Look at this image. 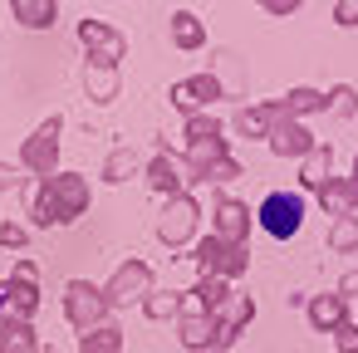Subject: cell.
Listing matches in <instances>:
<instances>
[{
	"instance_id": "obj_1",
	"label": "cell",
	"mask_w": 358,
	"mask_h": 353,
	"mask_svg": "<svg viewBox=\"0 0 358 353\" xmlns=\"http://www.w3.org/2000/svg\"><path fill=\"white\" fill-rule=\"evenodd\" d=\"M89 206H94V187L84 172H55L25 187V216L35 226H74L79 216H89Z\"/></svg>"
},
{
	"instance_id": "obj_2",
	"label": "cell",
	"mask_w": 358,
	"mask_h": 353,
	"mask_svg": "<svg viewBox=\"0 0 358 353\" xmlns=\"http://www.w3.org/2000/svg\"><path fill=\"white\" fill-rule=\"evenodd\" d=\"M187 260L196 265V275H211V280H226V284H236V280L250 275V250L245 245H226L216 236H201Z\"/></svg>"
},
{
	"instance_id": "obj_3",
	"label": "cell",
	"mask_w": 358,
	"mask_h": 353,
	"mask_svg": "<svg viewBox=\"0 0 358 353\" xmlns=\"http://www.w3.org/2000/svg\"><path fill=\"white\" fill-rule=\"evenodd\" d=\"M196 226H201V201L192 196V192H182V196H167L162 201V211H157V240L167 245V250H187L192 240H196Z\"/></svg>"
},
{
	"instance_id": "obj_4",
	"label": "cell",
	"mask_w": 358,
	"mask_h": 353,
	"mask_svg": "<svg viewBox=\"0 0 358 353\" xmlns=\"http://www.w3.org/2000/svg\"><path fill=\"white\" fill-rule=\"evenodd\" d=\"M59 133H64V118L55 113V118H45V123L20 143V167H25L35 182H45V177L59 172Z\"/></svg>"
},
{
	"instance_id": "obj_5",
	"label": "cell",
	"mask_w": 358,
	"mask_h": 353,
	"mask_svg": "<svg viewBox=\"0 0 358 353\" xmlns=\"http://www.w3.org/2000/svg\"><path fill=\"white\" fill-rule=\"evenodd\" d=\"M255 226H260L270 240L299 236V226H304V192H270V196L255 206Z\"/></svg>"
},
{
	"instance_id": "obj_6",
	"label": "cell",
	"mask_w": 358,
	"mask_h": 353,
	"mask_svg": "<svg viewBox=\"0 0 358 353\" xmlns=\"http://www.w3.org/2000/svg\"><path fill=\"white\" fill-rule=\"evenodd\" d=\"M99 289H103V304L108 309H133V304H143L152 294V265L148 260H123L108 275V284H99Z\"/></svg>"
},
{
	"instance_id": "obj_7",
	"label": "cell",
	"mask_w": 358,
	"mask_h": 353,
	"mask_svg": "<svg viewBox=\"0 0 358 353\" xmlns=\"http://www.w3.org/2000/svg\"><path fill=\"white\" fill-rule=\"evenodd\" d=\"M64 319L79 329V333H89V329H99V324H108V304H103V289L94 284V280H69L64 284Z\"/></svg>"
},
{
	"instance_id": "obj_8",
	"label": "cell",
	"mask_w": 358,
	"mask_h": 353,
	"mask_svg": "<svg viewBox=\"0 0 358 353\" xmlns=\"http://www.w3.org/2000/svg\"><path fill=\"white\" fill-rule=\"evenodd\" d=\"M79 45L89 50L94 64H113V69H118V64L128 59V40H123V30H113L108 20H94V15L79 20Z\"/></svg>"
},
{
	"instance_id": "obj_9",
	"label": "cell",
	"mask_w": 358,
	"mask_h": 353,
	"mask_svg": "<svg viewBox=\"0 0 358 353\" xmlns=\"http://www.w3.org/2000/svg\"><path fill=\"white\" fill-rule=\"evenodd\" d=\"M221 94H226V89H221V79H216V74L206 69V74H192V79H177L167 99H172V108H177L182 118H192V113H211V103H216Z\"/></svg>"
},
{
	"instance_id": "obj_10",
	"label": "cell",
	"mask_w": 358,
	"mask_h": 353,
	"mask_svg": "<svg viewBox=\"0 0 358 353\" xmlns=\"http://www.w3.org/2000/svg\"><path fill=\"white\" fill-rule=\"evenodd\" d=\"M143 182H148L157 196H182V192L192 187V172H187L182 152H172V147H157V152H152V162L143 167Z\"/></svg>"
},
{
	"instance_id": "obj_11",
	"label": "cell",
	"mask_w": 358,
	"mask_h": 353,
	"mask_svg": "<svg viewBox=\"0 0 358 353\" xmlns=\"http://www.w3.org/2000/svg\"><path fill=\"white\" fill-rule=\"evenodd\" d=\"M250 221H255V211H250L245 201H236V196H216V201H211V236H216V240L245 245V240H250Z\"/></svg>"
},
{
	"instance_id": "obj_12",
	"label": "cell",
	"mask_w": 358,
	"mask_h": 353,
	"mask_svg": "<svg viewBox=\"0 0 358 353\" xmlns=\"http://www.w3.org/2000/svg\"><path fill=\"white\" fill-rule=\"evenodd\" d=\"M250 319H255V299L231 289V299H226V304H221V314H216V348H211V353H226V348L250 329Z\"/></svg>"
},
{
	"instance_id": "obj_13",
	"label": "cell",
	"mask_w": 358,
	"mask_h": 353,
	"mask_svg": "<svg viewBox=\"0 0 358 353\" xmlns=\"http://www.w3.org/2000/svg\"><path fill=\"white\" fill-rule=\"evenodd\" d=\"M35 309H40V284L35 280H15L10 275L6 284H0V324H10V319L30 324Z\"/></svg>"
},
{
	"instance_id": "obj_14",
	"label": "cell",
	"mask_w": 358,
	"mask_h": 353,
	"mask_svg": "<svg viewBox=\"0 0 358 353\" xmlns=\"http://www.w3.org/2000/svg\"><path fill=\"white\" fill-rule=\"evenodd\" d=\"M275 123H285V108H280V99L241 103V108H236V118H231V128H236L241 138H270V128H275Z\"/></svg>"
},
{
	"instance_id": "obj_15",
	"label": "cell",
	"mask_w": 358,
	"mask_h": 353,
	"mask_svg": "<svg viewBox=\"0 0 358 353\" xmlns=\"http://www.w3.org/2000/svg\"><path fill=\"white\" fill-rule=\"evenodd\" d=\"M265 147L275 152V157H294V162H304L314 147H319V138L304 128V123H294V118H285V123H275L270 128V138H265Z\"/></svg>"
},
{
	"instance_id": "obj_16",
	"label": "cell",
	"mask_w": 358,
	"mask_h": 353,
	"mask_svg": "<svg viewBox=\"0 0 358 353\" xmlns=\"http://www.w3.org/2000/svg\"><path fill=\"white\" fill-rule=\"evenodd\" d=\"M304 319H309L314 333H334L338 324H348V304L334 289H324V294H309L304 299Z\"/></svg>"
},
{
	"instance_id": "obj_17",
	"label": "cell",
	"mask_w": 358,
	"mask_h": 353,
	"mask_svg": "<svg viewBox=\"0 0 358 353\" xmlns=\"http://www.w3.org/2000/svg\"><path fill=\"white\" fill-rule=\"evenodd\" d=\"M177 338L187 353H211L216 348V319L211 314H182L177 319Z\"/></svg>"
},
{
	"instance_id": "obj_18",
	"label": "cell",
	"mask_w": 358,
	"mask_h": 353,
	"mask_svg": "<svg viewBox=\"0 0 358 353\" xmlns=\"http://www.w3.org/2000/svg\"><path fill=\"white\" fill-rule=\"evenodd\" d=\"M314 196H319L324 216H334V221H338V216H353V211H358V187H353L348 177H329V182H324V187H319Z\"/></svg>"
},
{
	"instance_id": "obj_19",
	"label": "cell",
	"mask_w": 358,
	"mask_h": 353,
	"mask_svg": "<svg viewBox=\"0 0 358 353\" xmlns=\"http://www.w3.org/2000/svg\"><path fill=\"white\" fill-rule=\"evenodd\" d=\"M118 89H123V74L113 69V64H84V94L94 99V103H113L118 99Z\"/></svg>"
},
{
	"instance_id": "obj_20",
	"label": "cell",
	"mask_w": 358,
	"mask_h": 353,
	"mask_svg": "<svg viewBox=\"0 0 358 353\" xmlns=\"http://www.w3.org/2000/svg\"><path fill=\"white\" fill-rule=\"evenodd\" d=\"M280 108H285V118L304 123V118H314V113H329V99H324V89L299 84V89H289V94L280 99Z\"/></svg>"
},
{
	"instance_id": "obj_21",
	"label": "cell",
	"mask_w": 358,
	"mask_h": 353,
	"mask_svg": "<svg viewBox=\"0 0 358 353\" xmlns=\"http://www.w3.org/2000/svg\"><path fill=\"white\" fill-rule=\"evenodd\" d=\"M10 15L25 30H50L59 20V6H55V0H10Z\"/></svg>"
},
{
	"instance_id": "obj_22",
	"label": "cell",
	"mask_w": 358,
	"mask_h": 353,
	"mask_svg": "<svg viewBox=\"0 0 358 353\" xmlns=\"http://www.w3.org/2000/svg\"><path fill=\"white\" fill-rule=\"evenodd\" d=\"M329 177H334V147H329V143H319V147L299 162V187H304V192H319Z\"/></svg>"
},
{
	"instance_id": "obj_23",
	"label": "cell",
	"mask_w": 358,
	"mask_h": 353,
	"mask_svg": "<svg viewBox=\"0 0 358 353\" xmlns=\"http://www.w3.org/2000/svg\"><path fill=\"white\" fill-rule=\"evenodd\" d=\"M172 45L177 50H201L206 45V25H201V15L196 10H172Z\"/></svg>"
},
{
	"instance_id": "obj_24",
	"label": "cell",
	"mask_w": 358,
	"mask_h": 353,
	"mask_svg": "<svg viewBox=\"0 0 358 353\" xmlns=\"http://www.w3.org/2000/svg\"><path fill=\"white\" fill-rule=\"evenodd\" d=\"M138 172H143V162H138V152H133L128 143H123V147H113V152L103 157V182H108V187H123V182H133Z\"/></svg>"
},
{
	"instance_id": "obj_25",
	"label": "cell",
	"mask_w": 358,
	"mask_h": 353,
	"mask_svg": "<svg viewBox=\"0 0 358 353\" xmlns=\"http://www.w3.org/2000/svg\"><path fill=\"white\" fill-rule=\"evenodd\" d=\"M40 348H45V343H40L35 324H20V319L0 324V353H40Z\"/></svg>"
},
{
	"instance_id": "obj_26",
	"label": "cell",
	"mask_w": 358,
	"mask_h": 353,
	"mask_svg": "<svg viewBox=\"0 0 358 353\" xmlns=\"http://www.w3.org/2000/svg\"><path fill=\"white\" fill-rule=\"evenodd\" d=\"M143 314H148L152 324H177V319H182V294H177V289H152V294L143 299Z\"/></svg>"
},
{
	"instance_id": "obj_27",
	"label": "cell",
	"mask_w": 358,
	"mask_h": 353,
	"mask_svg": "<svg viewBox=\"0 0 358 353\" xmlns=\"http://www.w3.org/2000/svg\"><path fill=\"white\" fill-rule=\"evenodd\" d=\"M79 353H123V329L118 324H99V329L79 333Z\"/></svg>"
},
{
	"instance_id": "obj_28",
	"label": "cell",
	"mask_w": 358,
	"mask_h": 353,
	"mask_svg": "<svg viewBox=\"0 0 358 353\" xmlns=\"http://www.w3.org/2000/svg\"><path fill=\"white\" fill-rule=\"evenodd\" d=\"M182 138H187V147H192V143H211V138H226V123H221L216 113H192V118L182 123Z\"/></svg>"
},
{
	"instance_id": "obj_29",
	"label": "cell",
	"mask_w": 358,
	"mask_h": 353,
	"mask_svg": "<svg viewBox=\"0 0 358 353\" xmlns=\"http://www.w3.org/2000/svg\"><path fill=\"white\" fill-rule=\"evenodd\" d=\"M329 250L334 255H353L358 250V216H338L329 226Z\"/></svg>"
},
{
	"instance_id": "obj_30",
	"label": "cell",
	"mask_w": 358,
	"mask_h": 353,
	"mask_svg": "<svg viewBox=\"0 0 358 353\" xmlns=\"http://www.w3.org/2000/svg\"><path fill=\"white\" fill-rule=\"evenodd\" d=\"M324 99H329V113H334V118H353V113H358V89H353V84H334Z\"/></svg>"
},
{
	"instance_id": "obj_31",
	"label": "cell",
	"mask_w": 358,
	"mask_h": 353,
	"mask_svg": "<svg viewBox=\"0 0 358 353\" xmlns=\"http://www.w3.org/2000/svg\"><path fill=\"white\" fill-rule=\"evenodd\" d=\"M236 177H245V167H241L236 157H221V162H211L196 182H206V187H226V182H236Z\"/></svg>"
},
{
	"instance_id": "obj_32",
	"label": "cell",
	"mask_w": 358,
	"mask_h": 353,
	"mask_svg": "<svg viewBox=\"0 0 358 353\" xmlns=\"http://www.w3.org/2000/svg\"><path fill=\"white\" fill-rule=\"evenodd\" d=\"M25 240H30V231H25V226L0 221V245H6V250H25Z\"/></svg>"
},
{
	"instance_id": "obj_33",
	"label": "cell",
	"mask_w": 358,
	"mask_h": 353,
	"mask_svg": "<svg viewBox=\"0 0 358 353\" xmlns=\"http://www.w3.org/2000/svg\"><path fill=\"white\" fill-rule=\"evenodd\" d=\"M334 348L338 353H358V324H338L334 329Z\"/></svg>"
},
{
	"instance_id": "obj_34",
	"label": "cell",
	"mask_w": 358,
	"mask_h": 353,
	"mask_svg": "<svg viewBox=\"0 0 358 353\" xmlns=\"http://www.w3.org/2000/svg\"><path fill=\"white\" fill-rule=\"evenodd\" d=\"M334 25H343V30L358 25V0H334Z\"/></svg>"
},
{
	"instance_id": "obj_35",
	"label": "cell",
	"mask_w": 358,
	"mask_h": 353,
	"mask_svg": "<svg viewBox=\"0 0 358 353\" xmlns=\"http://www.w3.org/2000/svg\"><path fill=\"white\" fill-rule=\"evenodd\" d=\"M334 294H338V299H343V304H348V299H353V294H358V270H348V275H343V280H338V284H334Z\"/></svg>"
},
{
	"instance_id": "obj_36",
	"label": "cell",
	"mask_w": 358,
	"mask_h": 353,
	"mask_svg": "<svg viewBox=\"0 0 358 353\" xmlns=\"http://www.w3.org/2000/svg\"><path fill=\"white\" fill-rule=\"evenodd\" d=\"M15 187H20V172L10 162H0V192H15Z\"/></svg>"
},
{
	"instance_id": "obj_37",
	"label": "cell",
	"mask_w": 358,
	"mask_h": 353,
	"mask_svg": "<svg viewBox=\"0 0 358 353\" xmlns=\"http://www.w3.org/2000/svg\"><path fill=\"white\" fill-rule=\"evenodd\" d=\"M265 10H270V15H294L299 0H265Z\"/></svg>"
},
{
	"instance_id": "obj_38",
	"label": "cell",
	"mask_w": 358,
	"mask_h": 353,
	"mask_svg": "<svg viewBox=\"0 0 358 353\" xmlns=\"http://www.w3.org/2000/svg\"><path fill=\"white\" fill-rule=\"evenodd\" d=\"M15 280H35L40 284V265L35 260H15Z\"/></svg>"
},
{
	"instance_id": "obj_39",
	"label": "cell",
	"mask_w": 358,
	"mask_h": 353,
	"mask_svg": "<svg viewBox=\"0 0 358 353\" xmlns=\"http://www.w3.org/2000/svg\"><path fill=\"white\" fill-rule=\"evenodd\" d=\"M348 182H353V187H358V152H353V177H348Z\"/></svg>"
}]
</instances>
